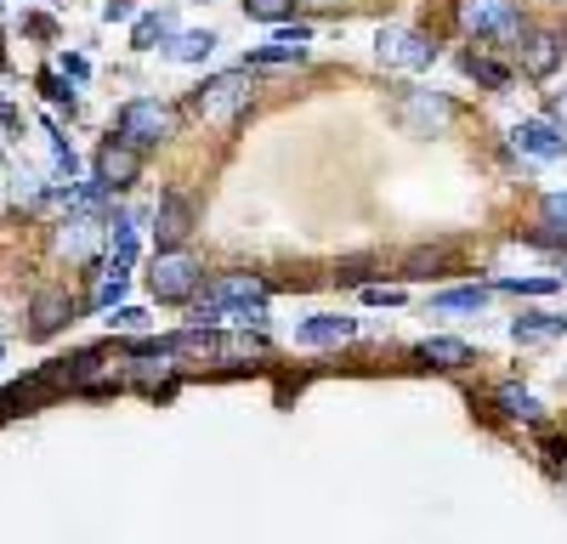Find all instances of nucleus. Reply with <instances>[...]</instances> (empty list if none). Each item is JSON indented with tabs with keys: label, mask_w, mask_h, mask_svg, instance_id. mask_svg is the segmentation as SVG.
Masks as SVG:
<instances>
[{
	"label": "nucleus",
	"mask_w": 567,
	"mask_h": 544,
	"mask_svg": "<svg viewBox=\"0 0 567 544\" xmlns=\"http://www.w3.org/2000/svg\"><path fill=\"white\" fill-rule=\"evenodd\" d=\"M239 317V324H267V284L261 279H245V272H227V279H216L194 312V324H216V317Z\"/></svg>",
	"instance_id": "1"
},
{
	"label": "nucleus",
	"mask_w": 567,
	"mask_h": 544,
	"mask_svg": "<svg viewBox=\"0 0 567 544\" xmlns=\"http://www.w3.org/2000/svg\"><path fill=\"white\" fill-rule=\"evenodd\" d=\"M148 290H154V301H194L199 295V261L182 244H159V255L148 261Z\"/></svg>",
	"instance_id": "2"
},
{
	"label": "nucleus",
	"mask_w": 567,
	"mask_h": 544,
	"mask_svg": "<svg viewBox=\"0 0 567 544\" xmlns=\"http://www.w3.org/2000/svg\"><path fill=\"white\" fill-rule=\"evenodd\" d=\"M250 69H233V74H210L194 97H187V114H199V119H227V114H239L250 108Z\"/></svg>",
	"instance_id": "3"
},
{
	"label": "nucleus",
	"mask_w": 567,
	"mask_h": 544,
	"mask_svg": "<svg viewBox=\"0 0 567 544\" xmlns=\"http://www.w3.org/2000/svg\"><path fill=\"white\" fill-rule=\"evenodd\" d=\"M114 136H125L131 148H154V143L171 136V108L154 103V97H136V103H125L114 114Z\"/></svg>",
	"instance_id": "4"
},
{
	"label": "nucleus",
	"mask_w": 567,
	"mask_h": 544,
	"mask_svg": "<svg viewBox=\"0 0 567 544\" xmlns=\"http://www.w3.org/2000/svg\"><path fill=\"white\" fill-rule=\"evenodd\" d=\"M460 29L477 40H516L523 34V12L511 0H460Z\"/></svg>",
	"instance_id": "5"
},
{
	"label": "nucleus",
	"mask_w": 567,
	"mask_h": 544,
	"mask_svg": "<svg viewBox=\"0 0 567 544\" xmlns=\"http://www.w3.org/2000/svg\"><path fill=\"white\" fill-rule=\"evenodd\" d=\"M381 63L420 74V69L437 63V40L420 34V29H381Z\"/></svg>",
	"instance_id": "6"
},
{
	"label": "nucleus",
	"mask_w": 567,
	"mask_h": 544,
	"mask_svg": "<svg viewBox=\"0 0 567 544\" xmlns=\"http://www.w3.org/2000/svg\"><path fill=\"white\" fill-rule=\"evenodd\" d=\"M136 176H142V148H131L125 136H109V143L97 148V181L109 193H125Z\"/></svg>",
	"instance_id": "7"
},
{
	"label": "nucleus",
	"mask_w": 567,
	"mask_h": 544,
	"mask_svg": "<svg viewBox=\"0 0 567 544\" xmlns=\"http://www.w3.org/2000/svg\"><path fill=\"white\" fill-rule=\"evenodd\" d=\"M511 143L523 148L528 159H539V165H550V159H561L567 154V136H561V125L556 119H523L511 130Z\"/></svg>",
	"instance_id": "8"
},
{
	"label": "nucleus",
	"mask_w": 567,
	"mask_h": 544,
	"mask_svg": "<svg viewBox=\"0 0 567 544\" xmlns=\"http://www.w3.org/2000/svg\"><path fill=\"white\" fill-rule=\"evenodd\" d=\"M516 57H523V69H528L534 80H545V74H556V63H561V40H556L550 29H523V34H516Z\"/></svg>",
	"instance_id": "9"
},
{
	"label": "nucleus",
	"mask_w": 567,
	"mask_h": 544,
	"mask_svg": "<svg viewBox=\"0 0 567 544\" xmlns=\"http://www.w3.org/2000/svg\"><path fill=\"white\" fill-rule=\"evenodd\" d=\"M187 233H194V199H187V193H165L159 210H154V239L159 244H182Z\"/></svg>",
	"instance_id": "10"
},
{
	"label": "nucleus",
	"mask_w": 567,
	"mask_h": 544,
	"mask_svg": "<svg viewBox=\"0 0 567 544\" xmlns=\"http://www.w3.org/2000/svg\"><path fill=\"white\" fill-rule=\"evenodd\" d=\"M69 312H74V301H69L63 290H40L34 306H29V335H34V341L58 335V329L69 324Z\"/></svg>",
	"instance_id": "11"
},
{
	"label": "nucleus",
	"mask_w": 567,
	"mask_h": 544,
	"mask_svg": "<svg viewBox=\"0 0 567 544\" xmlns=\"http://www.w3.org/2000/svg\"><path fill=\"white\" fill-rule=\"evenodd\" d=\"M352 335H358V324L352 317H336V312H318L296 329V341H307V346H347Z\"/></svg>",
	"instance_id": "12"
},
{
	"label": "nucleus",
	"mask_w": 567,
	"mask_h": 544,
	"mask_svg": "<svg viewBox=\"0 0 567 544\" xmlns=\"http://www.w3.org/2000/svg\"><path fill=\"white\" fill-rule=\"evenodd\" d=\"M91 250H97V221H91V216L80 210V216H69V221L58 227V255H69V261H85Z\"/></svg>",
	"instance_id": "13"
},
{
	"label": "nucleus",
	"mask_w": 567,
	"mask_h": 544,
	"mask_svg": "<svg viewBox=\"0 0 567 544\" xmlns=\"http://www.w3.org/2000/svg\"><path fill=\"white\" fill-rule=\"evenodd\" d=\"M511 335L516 341H561L567 335V312H523V317H516V324H511Z\"/></svg>",
	"instance_id": "14"
},
{
	"label": "nucleus",
	"mask_w": 567,
	"mask_h": 544,
	"mask_svg": "<svg viewBox=\"0 0 567 544\" xmlns=\"http://www.w3.org/2000/svg\"><path fill=\"white\" fill-rule=\"evenodd\" d=\"M165 52L176 57V63H205L210 52H216V34L210 29H194V34H171V45Z\"/></svg>",
	"instance_id": "15"
},
{
	"label": "nucleus",
	"mask_w": 567,
	"mask_h": 544,
	"mask_svg": "<svg viewBox=\"0 0 567 544\" xmlns=\"http://www.w3.org/2000/svg\"><path fill=\"white\" fill-rule=\"evenodd\" d=\"M488 284H465V290H443V295H432V306L437 312H483L488 306Z\"/></svg>",
	"instance_id": "16"
},
{
	"label": "nucleus",
	"mask_w": 567,
	"mask_h": 544,
	"mask_svg": "<svg viewBox=\"0 0 567 544\" xmlns=\"http://www.w3.org/2000/svg\"><path fill=\"white\" fill-rule=\"evenodd\" d=\"M171 34H176V18H171V12H148V18H136L131 45H136V52H148L154 40H171Z\"/></svg>",
	"instance_id": "17"
},
{
	"label": "nucleus",
	"mask_w": 567,
	"mask_h": 544,
	"mask_svg": "<svg viewBox=\"0 0 567 544\" xmlns=\"http://www.w3.org/2000/svg\"><path fill=\"white\" fill-rule=\"evenodd\" d=\"M460 69H465L471 80H477V85H488V91H505V85H511V74H505L494 57H483V52H465V57H460Z\"/></svg>",
	"instance_id": "18"
},
{
	"label": "nucleus",
	"mask_w": 567,
	"mask_h": 544,
	"mask_svg": "<svg viewBox=\"0 0 567 544\" xmlns=\"http://www.w3.org/2000/svg\"><path fill=\"white\" fill-rule=\"evenodd\" d=\"M499 408H505V415H516V420H539V415H545L539 397L523 391V386H499Z\"/></svg>",
	"instance_id": "19"
},
{
	"label": "nucleus",
	"mask_w": 567,
	"mask_h": 544,
	"mask_svg": "<svg viewBox=\"0 0 567 544\" xmlns=\"http://www.w3.org/2000/svg\"><path fill=\"white\" fill-rule=\"evenodd\" d=\"M420 357L425 363H443V369H460V363H471V346L465 341H425Z\"/></svg>",
	"instance_id": "20"
},
{
	"label": "nucleus",
	"mask_w": 567,
	"mask_h": 544,
	"mask_svg": "<svg viewBox=\"0 0 567 544\" xmlns=\"http://www.w3.org/2000/svg\"><path fill=\"white\" fill-rule=\"evenodd\" d=\"M131 255H136V221L114 216V266H131Z\"/></svg>",
	"instance_id": "21"
},
{
	"label": "nucleus",
	"mask_w": 567,
	"mask_h": 544,
	"mask_svg": "<svg viewBox=\"0 0 567 544\" xmlns=\"http://www.w3.org/2000/svg\"><path fill=\"white\" fill-rule=\"evenodd\" d=\"M301 63V52H290V45H261V52H250V69H290Z\"/></svg>",
	"instance_id": "22"
},
{
	"label": "nucleus",
	"mask_w": 567,
	"mask_h": 544,
	"mask_svg": "<svg viewBox=\"0 0 567 544\" xmlns=\"http://www.w3.org/2000/svg\"><path fill=\"white\" fill-rule=\"evenodd\" d=\"M245 12L261 18V23H284V18L296 12V0H245Z\"/></svg>",
	"instance_id": "23"
},
{
	"label": "nucleus",
	"mask_w": 567,
	"mask_h": 544,
	"mask_svg": "<svg viewBox=\"0 0 567 544\" xmlns=\"http://www.w3.org/2000/svg\"><path fill=\"white\" fill-rule=\"evenodd\" d=\"M125 290H131L125 266H109V279L97 284V306H114V301H125Z\"/></svg>",
	"instance_id": "24"
},
{
	"label": "nucleus",
	"mask_w": 567,
	"mask_h": 544,
	"mask_svg": "<svg viewBox=\"0 0 567 544\" xmlns=\"http://www.w3.org/2000/svg\"><path fill=\"white\" fill-rule=\"evenodd\" d=\"M499 290H511V295H550L556 279H505Z\"/></svg>",
	"instance_id": "25"
},
{
	"label": "nucleus",
	"mask_w": 567,
	"mask_h": 544,
	"mask_svg": "<svg viewBox=\"0 0 567 544\" xmlns=\"http://www.w3.org/2000/svg\"><path fill=\"white\" fill-rule=\"evenodd\" d=\"M545 221H550V227H567V193H561V188L545 193Z\"/></svg>",
	"instance_id": "26"
},
{
	"label": "nucleus",
	"mask_w": 567,
	"mask_h": 544,
	"mask_svg": "<svg viewBox=\"0 0 567 544\" xmlns=\"http://www.w3.org/2000/svg\"><path fill=\"white\" fill-rule=\"evenodd\" d=\"M40 91H45V97H52V103H58V108H63V103H69V108H74V91H69V85H63V80H58V74H45V80H40Z\"/></svg>",
	"instance_id": "27"
},
{
	"label": "nucleus",
	"mask_w": 567,
	"mask_h": 544,
	"mask_svg": "<svg viewBox=\"0 0 567 544\" xmlns=\"http://www.w3.org/2000/svg\"><path fill=\"white\" fill-rule=\"evenodd\" d=\"M363 301H369V306H398V301H403V290H381V284H369V290H363Z\"/></svg>",
	"instance_id": "28"
},
{
	"label": "nucleus",
	"mask_w": 567,
	"mask_h": 544,
	"mask_svg": "<svg viewBox=\"0 0 567 544\" xmlns=\"http://www.w3.org/2000/svg\"><path fill=\"white\" fill-rule=\"evenodd\" d=\"M425 266H449V255H437V250H420V255H409V272H425Z\"/></svg>",
	"instance_id": "29"
},
{
	"label": "nucleus",
	"mask_w": 567,
	"mask_h": 544,
	"mask_svg": "<svg viewBox=\"0 0 567 544\" xmlns=\"http://www.w3.org/2000/svg\"><path fill=\"white\" fill-rule=\"evenodd\" d=\"M103 18H109V23H131V18H136V7H131V0H109Z\"/></svg>",
	"instance_id": "30"
},
{
	"label": "nucleus",
	"mask_w": 567,
	"mask_h": 544,
	"mask_svg": "<svg viewBox=\"0 0 567 544\" xmlns=\"http://www.w3.org/2000/svg\"><path fill=\"white\" fill-rule=\"evenodd\" d=\"M114 324H120V329H142V324H148V312H136V306H125V312H114Z\"/></svg>",
	"instance_id": "31"
},
{
	"label": "nucleus",
	"mask_w": 567,
	"mask_h": 544,
	"mask_svg": "<svg viewBox=\"0 0 567 544\" xmlns=\"http://www.w3.org/2000/svg\"><path fill=\"white\" fill-rule=\"evenodd\" d=\"M284 40H296V45H301V40H312V29H307V23H284Z\"/></svg>",
	"instance_id": "32"
},
{
	"label": "nucleus",
	"mask_w": 567,
	"mask_h": 544,
	"mask_svg": "<svg viewBox=\"0 0 567 544\" xmlns=\"http://www.w3.org/2000/svg\"><path fill=\"white\" fill-rule=\"evenodd\" d=\"M0 125H18V114H12V103L0 97Z\"/></svg>",
	"instance_id": "33"
},
{
	"label": "nucleus",
	"mask_w": 567,
	"mask_h": 544,
	"mask_svg": "<svg viewBox=\"0 0 567 544\" xmlns=\"http://www.w3.org/2000/svg\"><path fill=\"white\" fill-rule=\"evenodd\" d=\"M556 114H561V119H567V91H561V97H556Z\"/></svg>",
	"instance_id": "34"
}]
</instances>
